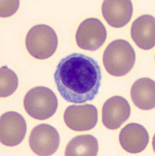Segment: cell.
<instances>
[{
    "instance_id": "6da1fadb",
    "label": "cell",
    "mask_w": 155,
    "mask_h": 156,
    "mask_svg": "<svg viewBox=\"0 0 155 156\" xmlns=\"http://www.w3.org/2000/svg\"><path fill=\"white\" fill-rule=\"evenodd\" d=\"M54 78L59 93L67 102L84 103L97 96L102 72L95 59L74 53L60 61Z\"/></svg>"
},
{
    "instance_id": "7a4b0ae2",
    "label": "cell",
    "mask_w": 155,
    "mask_h": 156,
    "mask_svg": "<svg viewBox=\"0 0 155 156\" xmlns=\"http://www.w3.org/2000/svg\"><path fill=\"white\" fill-rule=\"evenodd\" d=\"M136 61L134 49L125 40H115L111 42L103 54L105 69L111 76L120 77L132 70Z\"/></svg>"
},
{
    "instance_id": "3957f363",
    "label": "cell",
    "mask_w": 155,
    "mask_h": 156,
    "mask_svg": "<svg viewBox=\"0 0 155 156\" xmlns=\"http://www.w3.org/2000/svg\"><path fill=\"white\" fill-rule=\"evenodd\" d=\"M23 106L31 117L44 120L51 118L58 110V100L51 89L45 86H37L26 93Z\"/></svg>"
},
{
    "instance_id": "277c9868",
    "label": "cell",
    "mask_w": 155,
    "mask_h": 156,
    "mask_svg": "<svg viewBox=\"0 0 155 156\" xmlns=\"http://www.w3.org/2000/svg\"><path fill=\"white\" fill-rule=\"evenodd\" d=\"M58 39L55 30L45 24L33 27L26 37V47L31 56L39 60L51 58L56 51Z\"/></svg>"
},
{
    "instance_id": "5b68a950",
    "label": "cell",
    "mask_w": 155,
    "mask_h": 156,
    "mask_svg": "<svg viewBox=\"0 0 155 156\" xmlns=\"http://www.w3.org/2000/svg\"><path fill=\"white\" fill-rule=\"evenodd\" d=\"M107 32L105 26L96 18H88L81 23L76 32V43L85 51H95L103 45Z\"/></svg>"
},
{
    "instance_id": "8992f818",
    "label": "cell",
    "mask_w": 155,
    "mask_h": 156,
    "mask_svg": "<svg viewBox=\"0 0 155 156\" xmlns=\"http://www.w3.org/2000/svg\"><path fill=\"white\" fill-rule=\"evenodd\" d=\"M29 144L32 151L37 155H52L60 145L59 133L50 124H40L31 131Z\"/></svg>"
},
{
    "instance_id": "52a82bcc",
    "label": "cell",
    "mask_w": 155,
    "mask_h": 156,
    "mask_svg": "<svg viewBox=\"0 0 155 156\" xmlns=\"http://www.w3.org/2000/svg\"><path fill=\"white\" fill-rule=\"evenodd\" d=\"M26 134V123L22 115L15 111L3 113L0 118V141L8 147H14L23 141Z\"/></svg>"
},
{
    "instance_id": "ba28073f",
    "label": "cell",
    "mask_w": 155,
    "mask_h": 156,
    "mask_svg": "<svg viewBox=\"0 0 155 156\" xmlns=\"http://www.w3.org/2000/svg\"><path fill=\"white\" fill-rule=\"evenodd\" d=\"M65 124L75 131H87L96 127L98 110L94 105H72L64 113Z\"/></svg>"
},
{
    "instance_id": "9c48e42d",
    "label": "cell",
    "mask_w": 155,
    "mask_h": 156,
    "mask_svg": "<svg viewBox=\"0 0 155 156\" xmlns=\"http://www.w3.org/2000/svg\"><path fill=\"white\" fill-rule=\"evenodd\" d=\"M130 113V106L125 98L113 96L108 99L102 106L103 125L109 130H116L129 119Z\"/></svg>"
},
{
    "instance_id": "30bf717a",
    "label": "cell",
    "mask_w": 155,
    "mask_h": 156,
    "mask_svg": "<svg viewBox=\"0 0 155 156\" xmlns=\"http://www.w3.org/2000/svg\"><path fill=\"white\" fill-rule=\"evenodd\" d=\"M102 12L109 25L121 28L131 20L133 4L130 0H105L102 5Z\"/></svg>"
},
{
    "instance_id": "8fae6325",
    "label": "cell",
    "mask_w": 155,
    "mask_h": 156,
    "mask_svg": "<svg viewBox=\"0 0 155 156\" xmlns=\"http://www.w3.org/2000/svg\"><path fill=\"white\" fill-rule=\"evenodd\" d=\"M149 134L143 126L136 123H130L125 126L119 133V143L125 151L131 154H137L147 147Z\"/></svg>"
},
{
    "instance_id": "7c38bea8",
    "label": "cell",
    "mask_w": 155,
    "mask_h": 156,
    "mask_svg": "<svg viewBox=\"0 0 155 156\" xmlns=\"http://www.w3.org/2000/svg\"><path fill=\"white\" fill-rule=\"evenodd\" d=\"M131 37L143 50H150L155 44V19L150 15H143L132 24Z\"/></svg>"
},
{
    "instance_id": "4fadbf2b",
    "label": "cell",
    "mask_w": 155,
    "mask_h": 156,
    "mask_svg": "<svg viewBox=\"0 0 155 156\" xmlns=\"http://www.w3.org/2000/svg\"><path fill=\"white\" fill-rule=\"evenodd\" d=\"M132 101L140 110H150L155 106V83L148 78H141L133 83L130 90Z\"/></svg>"
},
{
    "instance_id": "5bb4252c",
    "label": "cell",
    "mask_w": 155,
    "mask_h": 156,
    "mask_svg": "<svg viewBox=\"0 0 155 156\" xmlns=\"http://www.w3.org/2000/svg\"><path fill=\"white\" fill-rule=\"evenodd\" d=\"M99 143L96 137L90 134L79 135L72 138L65 149V156H96Z\"/></svg>"
},
{
    "instance_id": "9a60e30c",
    "label": "cell",
    "mask_w": 155,
    "mask_h": 156,
    "mask_svg": "<svg viewBox=\"0 0 155 156\" xmlns=\"http://www.w3.org/2000/svg\"><path fill=\"white\" fill-rule=\"evenodd\" d=\"M18 87V78L16 74L6 66L0 69V97L11 96Z\"/></svg>"
},
{
    "instance_id": "2e32d148",
    "label": "cell",
    "mask_w": 155,
    "mask_h": 156,
    "mask_svg": "<svg viewBox=\"0 0 155 156\" xmlns=\"http://www.w3.org/2000/svg\"><path fill=\"white\" fill-rule=\"evenodd\" d=\"M19 7V0H1L0 1V16L9 17L17 12Z\"/></svg>"
}]
</instances>
